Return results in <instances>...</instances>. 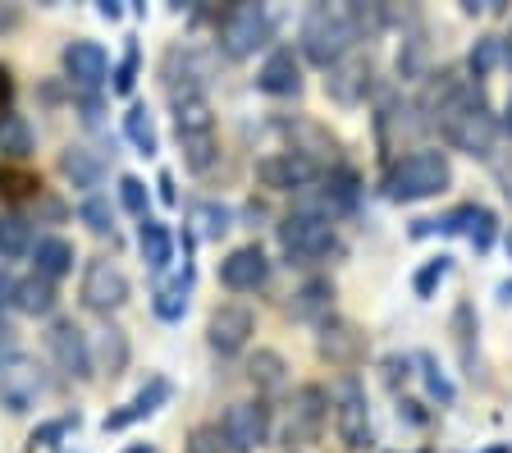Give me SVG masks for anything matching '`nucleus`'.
<instances>
[{"label": "nucleus", "mask_w": 512, "mask_h": 453, "mask_svg": "<svg viewBox=\"0 0 512 453\" xmlns=\"http://www.w3.org/2000/svg\"><path fill=\"white\" fill-rule=\"evenodd\" d=\"M133 78H138V46H128L124 65L115 69V92H133Z\"/></svg>", "instance_id": "e433bc0d"}, {"label": "nucleus", "mask_w": 512, "mask_h": 453, "mask_svg": "<svg viewBox=\"0 0 512 453\" xmlns=\"http://www.w3.org/2000/svg\"><path fill=\"white\" fill-rule=\"evenodd\" d=\"M0 302H14V280L5 275V266H0Z\"/></svg>", "instance_id": "37998d69"}, {"label": "nucleus", "mask_w": 512, "mask_h": 453, "mask_svg": "<svg viewBox=\"0 0 512 453\" xmlns=\"http://www.w3.org/2000/svg\"><path fill=\"white\" fill-rule=\"evenodd\" d=\"M325 83H330V92L339 101H362V92L371 87V65L366 60H339Z\"/></svg>", "instance_id": "a211bd4d"}, {"label": "nucleus", "mask_w": 512, "mask_h": 453, "mask_svg": "<svg viewBox=\"0 0 512 453\" xmlns=\"http://www.w3.org/2000/svg\"><path fill=\"white\" fill-rule=\"evenodd\" d=\"M266 275H270V261H266V252L256 248V243L234 248L229 257L220 261V284H224V289H234V293L261 289V284H266Z\"/></svg>", "instance_id": "f8f14e48"}, {"label": "nucleus", "mask_w": 512, "mask_h": 453, "mask_svg": "<svg viewBox=\"0 0 512 453\" xmlns=\"http://www.w3.org/2000/svg\"><path fill=\"white\" fill-rule=\"evenodd\" d=\"M83 302L92 312H119L128 302V275L110 257L87 261L83 270Z\"/></svg>", "instance_id": "0eeeda50"}, {"label": "nucleus", "mask_w": 512, "mask_h": 453, "mask_svg": "<svg viewBox=\"0 0 512 453\" xmlns=\"http://www.w3.org/2000/svg\"><path fill=\"white\" fill-rule=\"evenodd\" d=\"M0 184H5V193L10 197H23L37 188V179H28V174H0Z\"/></svg>", "instance_id": "4c0bfd02"}, {"label": "nucleus", "mask_w": 512, "mask_h": 453, "mask_svg": "<svg viewBox=\"0 0 512 453\" xmlns=\"http://www.w3.org/2000/svg\"><path fill=\"white\" fill-rule=\"evenodd\" d=\"M229 206H215V202H197L192 206V225H197V234L202 238H220L224 229H229Z\"/></svg>", "instance_id": "c85d7f7f"}, {"label": "nucleus", "mask_w": 512, "mask_h": 453, "mask_svg": "<svg viewBox=\"0 0 512 453\" xmlns=\"http://www.w3.org/2000/svg\"><path fill=\"white\" fill-rule=\"evenodd\" d=\"M503 60V42L499 37H485V42H476V51H471V69H476V78H485L494 65Z\"/></svg>", "instance_id": "473e14b6"}, {"label": "nucleus", "mask_w": 512, "mask_h": 453, "mask_svg": "<svg viewBox=\"0 0 512 453\" xmlns=\"http://www.w3.org/2000/svg\"><path fill=\"white\" fill-rule=\"evenodd\" d=\"M5 357H14V330H10V321L0 316V362H5Z\"/></svg>", "instance_id": "a19ab883"}, {"label": "nucleus", "mask_w": 512, "mask_h": 453, "mask_svg": "<svg viewBox=\"0 0 512 453\" xmlns=\"http://www.w3.org/2000/svg\"><path fill=\"white\" fill-rule=\"evenodd\" d=\"M96 357H101V371L106 376H119L124 371V362H128V339H124V330H101V344H96Z\"/></svg>", "instance_id": "bb28decb"}, {"label": "nucleus", "mask_w": 512, "mask_h": 453, "mask_svg": "<svg viewBox=\"0 0 512 453\" xmlns=\"http://www.w3.org/2000/svg\"><path fill=\"white\" fill-rule=\"evenodd\" d=\"M270 33H275V23H270V14L261 10V5H238L220 28V46H224V55L243 60V55H252L256 46H266Z\"/></svg>", "instance_id": "39448f33"}, {"label": "nucleus", "mask_w": 512, "mask_h": 453, "mask_svg": "<svg viewBox=\"0 0 512 453\" xmlns=\"http://www.w3.org/2000/svg\"><path fill=\"white\" fill-rule=\"evenodd\" d=\"M170 394H174V389H170V380H165V376H156V380H151V385L142 389V394H138V399H133V403H124V408H119V412H110V417H106V431H124V426H133V421L151 417V412H156L160 403L170 399Z\"/></svg>", "instance_id": "dca6fc26"}, {"label": "nucleus", "mask_w": 512, "mask_h": 453, "mask_svg": "<svg viewBox=\"0 0 512 453\" xmlns=\"http://www.w3.org/2000/svg\"><path fill=\"white\" fill-rule=\"evenodd\" d=\"M439 124H444V138L453 142L467 156H490L494 147V115L485 110L480 92L471 87H458V97L439 110Z\"/></svg>", "instance_id": "f257e3e1"}, {"label": "nucleus", "mask_w": 512, "mask_h": 453, "mask_svg": "<svg viewBox=\"0 0 512 453\" xmlns=\"http://www.w3.org/2000/svg\"><path fill=\"white\" fill-rule=\"evenodd\" d=\"M160 197H165V202H174V179H170V174H160Z\"/></svg>", "instance_id": "a18cd8bd"}, {"label": "nucleus", "mask_w": 512, "mask_h": 453, "mask_svg": "<svg viewBox=\"0 0 512 453\" xmlns=\"http://www.w3.org/2000/svg\"><path fill=\"white\" fill-rule=\"evenodd\" d=\"M320 348H325V353L334 357V362H348L352 353H357V339H352V330L348 325H325V339H320Z\"/></svg>", "instance_id": "2f4dec72"}, {"label": "nucleus", "mask_w": 512, "mask_h": 453, "mask_svg": "<svg viewBox=\"0 0 512 453\" xmlns=\"http://www.w3.org/2000/svg\"><path fill=\"white\" fill-rule=\"evenodd\" d=\"M78 216H83L87 225L96 229V234H110V229H115V225H110V211H106V202H96V197H92V202H83V211H78Z\"/></svg>", "instance_id": "c9c22d12"}, {"label": "nucleus", "mask_w": 512, "mask_h": 453, "mask_svg": "<svg viewBox=\"0 0 512 453\" xmlns=\"http://www.w3.org/2000/svg\"><path fill=\"white\" fill-rule=\"evenodd\" d=\"M320 403H325V394H320L316 385L298 389V408H293V412H298V426H293V435H298V440H302V435H311V431L320 426V412H325Z\"/></svg>", "instance_id": "cd10ccee"}, {"label": "nucleus", "mask_w": 512, "mask_h": 453, "mask_svg": "<svg viewBox=\"0 0 512 453\" xmlns=\"http://www.w3.org/2000/svg\"><path fill=\"white\" fill-rule=\"evenodd\" d=\"M64 74L74 78L78 87H101L110 74V55L101 51L96 42H87V37H78V42L64 46Z\"/></svg>", "instance_id": "4468645a"}, {"label": "nucleus", "mask_w": 512, "mask_h": 453, "mask_svg": "<svg viewBox=\"0 0 512 453\" xmlns=\"http://www.w3.org/2000/svg\"><path fill=\"white\" fill-rule=\"evenodd\" d=\"M46 353H51V362L64 376H74V380L92 376V344H87V335L74 321H55L46 330Z\"/></svg>", "instance_id": "6e6552de"}, {"label": "nucleus", "mask_w": 512, "mask_h": 453, "mask_svg": "<svg viewBox=\"0 0 512 453\" xmlns=\"http://www.w3.org/2000/svg\"><path fill=\"white\" fill-rule=\"evenodd\" d=\"M119 14H124L119 10V0H101V19H119Z\"/></svg>", "instance_id": "c03bdc74"}, {"label": "nucleus", "mask_w": 512, "mask_h": 453, "mask_svg": "<svg viewBox=\"0 0 512 453\" xmlns=\"http://www.w3.org/2000/svg\"><path fill=\"white\" fill-rule=\"evenodd\" d=\"M252 330H256V316L247 312L243 302H224V307H215L211 312V325H206V339H211V348L215 353H238V348L252 339Z\"/></svg>", "instance_id": "9b49d317"}, {"label": "nucleus", "mask_w": 512, "mask_h": 453, "mask_svg": "<svg viewBox=\"0 0 512 453\" xmlns=\"http://www.w3.org/2000/svg\"><path fill=\"white\" fill-rule=\"evenodd\" d=\"M32 275H42V280H60L74 270V243H64V238H37L32 243Z\"/></svg>", "instance_id": "f3484780"}, {"label": "nucleus", "mask_w": 512, "mask_h": 453, "mask_svg": "<svg viewBox=\"0 0 512 453\" xmlns=\"http://www.w3.org/2000/svg\"><path fill=\"white\" fill-rule=\"evenodd\" d=\"M426 385H430V394H435V399H453V385H448V380L444 376H439V371L435 367H430V362H426Z\"/></svg>", "instance_id": "58836bf2"}, {"label": "nucleus", "mask_w": 512, "mask_h": 453, "mask_svg": "<svg viewBox=\"0 0 512 453\" xmlns=\"http://www.w3.org/2000/svg\"><path fill=\"white\" fill-rule=\"evenodd\" d=\"M0 151L14 156V161H23V156L32 151V129H28V119L23 115H10V110L0 115Z\"/></svg>", "instance_id": "b1692460"}, {"label": "nucleus", "mask_w": 512, "mask_h": 453, "mask_svg": "<svg viewBox=\"0 0 512 453\" xmlns=\"http://www.w3.org/2000/svg\"><path fill=\"white\" fill-rule=\"evenodd\" d=\"M119 202H124L133 216L147 220V184H142V179H133V174H128V179H119Z\"/></svg>", "instance_id": "f704fd0d"}, {"label": "nucleus", "mask_w": 512, "mask_h": 453, "mask_svg": "<svg viewBox=\"0 0 512 453\" xmlns=\"http://www.w3.org/2000/svg\"><path fill=\"white\" fill-rule=\"evenodd\" d=\"M316 161L311 156H302V151H275V156H266V161L256 165V179L266 188H275V193H298V188H311L316 184Z\"/></svg>", "instance_id": "9d476101"}, {"label": "nucleus", "mask_w": 512, "mask_h": 453, "mask_svg": "<svg viewBox=\"0 0 512 453\" xmlns=\"http://www.w3.org/2000/svg\"><path fill=\"white\" fill-rule=\"evenodd\" d=\"M334 421H339L343 444L352 449H366L371 444V417H366V394L357 380H343L339 385V408H334Z\"/></svg>", "instance_id": "ddd939ff"}, {"label": "nucleus", "mask_w": 512, "mask_h": 453, "mask_svg": "<svg viewBox=\"0 0 512 453\" xmlns=\"http://www.w3.org/2000/svg\"><path fill=\"white\" fill-rule=\"evenodd\" d=\"M503 60H508V65H512V37H508V42H503Z\"/></svg>", "instance_id": "de8ad7c7"}, {"label": "nucleus", "mask_w": 512, "mask_h": 453, "mask_svg": "<svg viewBox=\"0 0 512 453\" xmlns=\"http://www.w3.org/2000/svg\"><path fill=\"white\" fill-rule=\"evenodd\" d=\"M453 170H448V156L444 151H412L403 161L389 165L384 174V193L394 202H421V197H435L448 188Z\"/></svg>", "instance_id": "f03ea898"}, {"label": "nucleus", "mask_w": 512, "mask_h": 453, "mask_svg": "<svg viewBox=\"0 0 512 453\" xmlns=\"http://www.w3.org/2000/svg\"><path fill=\"white\" fill-rule=\"evenodd\" d=\"M10 97H14V78H10V69L0 65V110L10 106Z\"/></svg>", "instance_id": "79ce46f5"}, {"label": "nucleus", "mask_w": 512, "mask_h": 453, "mask_svg": "<svg viewBox=\"0 0 512 453\" xmlns=\"http://www.w3.org/2000/svg\"><path fill=\"white\" fill-rule=\"evenodd\" d=\"M183 147V165L192 174H206L215 161H220V142H215V129H197V133H179Z\"/></svg>", "instance_id": "aec40b11"}, {"label": "nucleus", "mask_w": 512, "mask_h": 453, "mask_svg": "<svg viewBox=\"0 0 512 453\" xmlns=\"http://www.w3.org/2000/svg\"><path fill=\"white\" fill-rule=\"evenodd\" d=\"M69 426H74V421H69V417H64V421H51L46 431H37V435H32V444H46V440H55V435H64V431H69Z\"/></svg>", "instance_id": "ea45409f"}, {"label": "nucleus", "mask_w": 512, "mask_h": 453, "mask_svg": "<svg viewBox=\"0 0 512 453\" xmlns=\"http://www.w3.org/2000/svg\"><path fill=\"white\" fill-rule=\"evenodd\" d=\"M14 307L23 316H51L55 312V284L42 275H28V280H14Z\"/></svg>", "instance_id": "6ab92c4d"}, {"label": "nucleus", "mask_w": 512, "mask_h": 453, "mask_svg": "<svg viewBox=\"0 0 512 453\" xmlns=\"http://www.w3.org/2000/svg\"><path fill=\"white\" fill-rule=\"evenodd\" d=\"M124 453H156L151 444H133V449H124Z\"/></svg>", "instance_id": "49530a36"}, {"label": "nucleus", "mask_w": 512, "mask_h": 453, "mask_svg": "<svg viewBox=\"0 0 512 453\" xmlns=\"http://www.w3.org/2000/svg\"><path fill=\"white\" fill-rule=\"evenodd\" d=\"M508 129H512V101H508Z\"/></svg>", "instance_id": "09e8293b"}, {"label": "nucleus", "mask_w": 512, "mask_h": 453, "mask_svg": "<svg viewBox=\"0 0 512 453\" xmlns=\"http://www.w3.org/2000/svg\"><path fill=\"white\" fill-rule=\"evenodd\" d=\"M124 133H128V142L142 151V156H156V147H160V138H156V124H151V110L147 106H128V115H124Z\"/></svg>", "instance_id": "5701e85b"}, {"label": "nucleus", "mask_w": 512, "mask_h": 453, "mask_svg": "<svg viewBox=\"0 0 512 453\" xmlns=\"http://www.w3.org/2000/svg\"><path fill=\"white\" fill-rule=\"evenodd\" d=\"M60 174L74 188H96V184H101V161H96L87 147H69L60 156Z\"/></svg>", "instance_id": "412c9836"}, {"label": "nucleus", "mask_w": 512, "mask_h": 453, "mask_svg": "<svg viewBox=\"0 0 512 453\" xmlns=\"http://www.w3.org/2000/svg\"><path fill=\"white\" fill-rule=\"evenodd\" d=\"M252 380L261 389H279V385H284V357H279V353H256Z\"/></svg>", "instance_id": "7c9ffc66"}, {"label": "nucleus", "mask_w": 512, "mask_h": 453, "mask_svg": "<svg viewBox=\"0 0 512 453\" xmlns=\"http://www.w3.org/2000/svg\"><path fill=\"white\" fill-rule=\"evenodd\" d=\"M448 266H453V261H448V257H430V261H426V266L416 270V280H412V289H416V293H421V298H430V289H435V284H439V280H444V275H448Z\"/></svg>", "instance_id": "72a5a7b5"}, {"label": "nucleus", "mask_w": 512, "mask_h": 453, "mask_svg": "<svg viewBox=\"0 0 512 453\" xmlns=\"http://www.w3.org/2000/svg\"><path fill=\"white\" fill-rule=\"evenodd\" d=\"M352 42H357V28H352L348 10H325V5H316V10L302 19V55H307L311 65L334 69L343 55H348Z\"/></svg>", "instance_id": "7ed1b4c3"}, {"label": "nucleus", "mask_w": 512, "mask_h": 453, "mask_svg": "<svg viewBox=\"0 0 512 453\" xmlns=\"http://www.w3.org/2000/svg\"><path fill=\"white\" fill-rule=\"evenodd\" d=\"M266 431H270V417L261 403H229L220 417V440L234 453L261 449V444H266Z\"/></svg>", "instance_id": "1a4fd4ad"}, {"label": "nucleus", "mask_w": 512, "mask_h": 453, "mask_svg": "<svg viewBox=\"0 0 512 453\" xmlns=\"http://www.w3.org/2000/svg\"><path fill=\"white\" fill-rule=\"evenodd\" d=\"M256 87H261V92H270V97H293V92L302 87L298 55L288 51V46L270 51V55H266V65H261V74H256Z\"/></svg>", "instance_id": "2eb2a0df"}, {"label": "nucleus", "mask_w": 512, "mask_h": 453, "mask_svg": "<svg viewBox=\"0 0 512 453\" xmlns=\"http://www.w3.org/2000/svg\"><path fill=\"white\" fill-rule=\"evenodd\" d=\"M32 252V225L23 216H0V257H28Z\"/></svg>", "instance_id": "393cba45"}, {"label": "nucleus", "mask_w": 512, "mask_h": 453, "mask_svg": "<svg viewBox=\"0 0 512 453\" xmlns=\"http://www.w3.org/2000/svg\"><path fill=\"white\" fill-rule=\"evenodd\" d=\"M330 307V284L325 280H311L293 293V316H320Z\"/></svg>", "instance_id": "c756f323"}, {"label": "nucleus", "mask_w": 512, "mask_h": 453, "mask_svg": "<svg viewBox=\"0 0 512 453\" xmlns=\"http://www.w3.org/2000/svg\"><path fill=\"white\" fill-rule=\"evenodd\" d=\"M188 284H192V270H183L179 280H170V284H160V289H156V316L179 321L183 307H188Z\"/></svg>", "instance_id": "a878e982"}, {"label": "nucleus", "mask_w": 512, "mask_h": 453, "mask_svg": "<svg viewBox=\"0 0 512 453\" xmlns=\"http://www.w3.org/2000/svg\"><path fill=\"white\" fill-rule=\"evenodd\" d=\"M138 243H142V261H147L151 270L170 266V229L160 225V220H151V216L142 220V238H138Z\"/></svg>", "instance_id": "4be33fe9"}, {"label": "nucleus", "mask_w": 512, "mask_h": 453, "mask_svg": "<svg viewBox=\"0 0 512 453\" xmlns=\"http://www.w3.org/2000/svg\"><path fill=\"white\" fill-rule=\"evenodd\" d=\"M279 243H284L288 261H298V266H316V261H325L339 243H334V229L325 216H316V211H298V216H288L284 225H279Z\"/></svg>", "instance_id": "20e7f679"}, {"label": "nucleus", "mask_w": 512, "mask_h": 453, "mask_svg": "<svg viewBox=\"0 0 512 453\" xmlns=\"http://www.w3.org/2000/svg\"><path fill=\"white\" fill-rule=\"evenodd\" d=\"M42 389H46V376L32 357L14 353V357L0 362V403H5L10 412H28L32 403L42 399Z\"/></svg>", "instance_id": "423d86ee"}]
</instances>
